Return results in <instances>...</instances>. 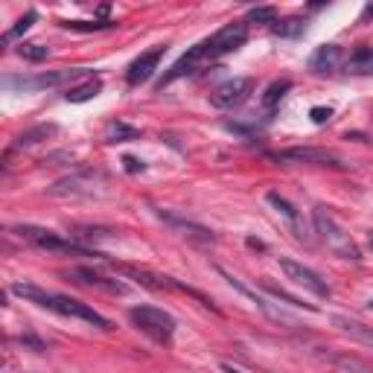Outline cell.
<instances>
[{"label":"cell","instance_id":"cell-24","mask_svg":"<svg viewBox=\"0 0 373 373\" xmlns=\"http://www.w3.org/2000/svg\"><path fill=\"white\" fill-rule=\"evenodd\" d=\"M292 91V82L289 79H277V82H271L268 88H266V93H263V108L266 111H274L280 103H283V96Z\"/></svg>","mask_w":373,"mask_h":373},{"label":"cell","instance_id":"cell-1","mask_svg":"<svg viewBox=\"0 0 373 373\" xmlns=\"http://www.w3.org/2000/svg\"><path fill=\"white\" fill-rule=\"evenodd\" d=\"M12 294H18V298H24L35 306H41L47 312H55V315H65V318H76V321H85L96 329H103V332H111L114 324L100 315L93 306L82 303V301H76V298H67V294H58V292H47L41 286H35V283H27V280H15L12 283Z\"/></svg>","mask_w":373,"mask_h":373},{"label":"cell","instance_id":"cell-20","mask_svg":"<svg viewBox=\"0 0 373 373\" xmlns=\"http://www.w3.org/2000/svg\"><path fill=\"white\" fill-rule=\"evenodd\" d=\"M117 233L111 228H100V225H73L70 228V240L73 242H100V240H114Z\"/></svg>","mask_w":373,"mask_h":373},{"label":"cell","instance_id":"cell-10","mask_svg":"<svg viewBox=\"0 0 373 373\" xmlns=\"http://www.w3.org/2000/svg\"><path fill=\"white\" fill-rule=\"evenodd\" d=\"M155 216L164 222V225H169L172 230H178L184 240H190L192 245H199V248H210V245H216V233L210 230V228H204V225H199V222H190V219H184V216H178V213H166V210H155Z\"/></svg>","mask_w":373,"mask_h":373},{"label":"cell","instance_id":"cell-12","mask_svg":"<svg viewBox=\"0 0 373 373\" xmlns=\"http://www.w3.org/2000/svg\"><path fill=\"white\" fill-rule=\"evenodd\" d=\"M65 277H70L73 283H79V286H88V289H100V292H108V294H129V283L123 280H117V277H108V274L103 271H96L91 266H76L70 268Z\"/></svg>","mask_w":373,"mask_h":373},{"label":"cell","instance_id":"cell-28","mask_svg":"<svg viewBox=\"0 0 373 373\" xmlns=\"http://www.w3.org/2000/svg\"><path fill=\"white\" fill-rule=\"evenodd\" d=\"M62 27L73 32H105V30H114L117 24L114 21H62Z\"/></svg>","mask_w":373,"mask_h":373},{"label":"cell","instance_id":"cell-32","mask_svg":"<svg viewBox=\"0 0 373 373\" xmlns=\"http://www.w3.org/2000/svg\"><path fill=\"white\" fill-rule=\"evenodd\" d=\"M18 341L27 344V347H32L35 353H44V350H47V347H44V341H41V339H35V336H30V332H24V336L18 339Z\"/></svg>","mask_w":373,"mask_h":373},{"label":"cell","instance_id":"cell-5","mask_svg":"<svg viewBox=\"0 0 373 373\" xmlns=\"http://www.w3.org/2000/svg\"><path fill=\"white\" fill-rule=\"evenodd\" d=\"M108 184L105 172L100 169H79L58 178L53 187H47L50 195H62V199H96L103 195V187Z\"/></svg>","mask_w":373,"mask_h":373},{"label":"cell","instance_id":"cell-35","mask_svg":"<svg viewBox=\"0 0 373 373\" xmlns=\"http://www.w3.org/2000/svg\"><path fill=\"white\" fill-rule=\"evenodd\" d=\"M222 370H225V373H242L240 367H233V365H222Z\"/></svg>","mask_w":373,"mask_h":373},{"label":"cell","instance_id":"cell-37","mask_svg":"<svg viewBox=\"0 0 373 373\" xmlns=\"http://www.w3.org/2000/svg\"><path fill=\"white\" fill-rule=\"evenodd\" d=\"M367 309H370V312H373V298H370V301H367Z\"/></svg>","mask_w":373,"mask_h":373},{"label":"cell","instance_id":"cell-4","mask_svg":"<svg viewBox=\"0 0 373 373\" xmlns=\"http://www.w3.org/2000/svg\"><path fill=\"white\" fill-rule=\"evenodd\" d=\"M91 70L85 67H62V70H44V73H35V76H4L0 85L6 91H44V88H65L76 79H82Z\"/></svg>","mask_w":373,"mask_h":373},{"label":"cell","instance_id":"cell-14","mask_svg":"<svg viewBox=\"0 0 373 373\" xmlns=\"http://www.w3.org/2000/svg\"><path fill=\"white\" fill-rule=\"evenodd\" d=\"M344 62H347V53L341 44H321L309 55V70L315 76H329V73L341 70Z\"/></svg>","mask_w":373,"mask_h":373},{"label":"cell","instance_id":"cell-33","mask_svg":"<svg viewBox=\"0 0 373 373\" xmlns=\"http://www.w3.org/2000/svg\"><path fill=\"white\" fill-rule=\"evenodd\" d=\"M123 164H126V172H131V175H137V172H143V169H146V166H143V161L131 158V155H126V158H123Z\"/></svg>","mask_w":373,"mask_h":373},{"label":"cell","instance_id":"cell-11","mask_svg":"<svg viewBox=\"0 0 373 373\" xmlns=\"http://www.w3.org/2000/svg\"><path fill=\"white\" fill-rule=\"evenodd\" d=\"M280 268L286 271V277L289 280H294L298 286H303L306 292H312L315 298H329L332 294V289H329V283L321 277L318 271H312L309 266H303V263H298V260H289V257H280Z\"/></svg>","mask_w":373,"mask_h":373},{"label":"cell","instance_id":"cell-27","mask_svg":"<svg viewBox=\"0 0 373 373\" xmlns=\"http://www.w3.org/2000/svg\"><path fill=\"white\" fill-rule=\"evenodd\" d=\"M263 292H268L271 298H277V301H286L289 306H294V309H306V312H318V306H312V303H303V301H298L294 294H289V292H283L280 286H274V283H263Z\"/></svg>","mask_w":373,"mask_h":373},{"label":"cell","instance_id":"cell-6","mask_svg":"<svg viewBox=\"0 0 373 373\" xmlns=\"http://www.w3.org/2000/svg\"><path fill=\"white\" fill-rule=\"evenodd\" d=\"M129 318H131V324H134L137 329L146 332V336H149L155 344H169L172 336H175V327H178L166 309L149 306V303L131 306V309H129Z\"/></svg>","mask_w":373,"mask_h":373},{"label":"cell","instance_id":"cell-3","mask_svg":"<svg viewBox=\"0 0 373 373\" xmlns=\"http://www.w3.org/2000/svg\"><path fill=\"white\" fill-rule=\"evenodd\" d=\"M312 225H315V233H321V240L327 242V248L336 254V257L350 260V263H362L359 245L353 242L350 233L327 213V207H315V210H312Z\"/></svg>","mask_w":373,"mask_h":373},{"label":"cell","instance_id":"cell-29","mask_svg":"<svg viewBox=\"0 0 373 373\" xmlns=\"http://www.w3.org/2000/svg\"><path fill=\"white\" fill-rule=\"evenodd\" d=\"M248 24H268V27H274V24H277V9H274V6H254V9H248Z\"/></svg>","mask_w":373,"mask_h":373},{"label":"cell","instance_id":"cell-21","mask_svg":"<svg viewBox=\"0 0 373 373\" xmlns=\"http://www.w3.org/2000/svg\"><path fill=\"white\" fill-rule=\"evenodd\" d=\"M321 359H327L329 365H336V367H341V370H350V373H373V367L367 365V362H362V359H356V356H344V353H321Z\"/></svg>","mask_w":373,"mask_h":373},{"label":"cell","instance_id":"cell-13","mask_svg":"<svg viewBox=\"0 0 373 373\" xmlns=\"http://www.w3.org/2000/svg\"><path fill=\"white\" fill-rule=\"evenodd\" d=\"M164 53H166V44H158V47H152V50L140 53V55H137L134 62L126 67V82H129L131 88H137V85L149 82L152 76H155V70H158V65H161Z\"/></svg>","mask_w":373,"mask_h":373},{"label":"cell","instance_id":"cell-22","mask_svg":"<svg viewBox=\"0 0 373 373\" xmlns=\"http://www.w3.org/2000/svg\"><path fill=\"white\" fill-rule=\"evenodd\" d=\"M131 140H140V131H137L134 126H129L123 120L108 123V129H105V143H131Z\"/></svg>","mask_w":373,"mask_h":373},{"label":"cell","instance_id":"cell-9","mask_svg":"<svg viewBox=\"0 0 373 373\" xmlns=\"http://www.w3.org/2000/svg\"><path fill=\"white\" fill-rule=\"evenodd\" d=\"M271 158H274V161H280V164H315V166H336V169L344 166V161L339 158L336 152L315 149V146H294V149H283V152H274Z\"/></svg>","mask_w":373,"mask_h":373},{"label":"cell","instance_id":"cell-26","mask_svg":"<svg viewBox=\"0 0 373 373\" xmlns=\"http://www.w3.org/2000/svg\"><path fill=\"white\" fill-rule=\"evenodd\" d=\"M35 21H38V12H35V9H30L24 18H18V21H15V27H9V30H6V35H4V44L15 41V38H21L24 32H30Z\"/></svg>","mask_w":373,"mask_h":373},{"label":"cell","instance_id":"cell-31","mask_svg":"<svg viewBox=\"0 0 373 373\" xmlns=\"http://www.w3.org/2000/svg\"><path fill=\"white\" fill-rule=\"evenodd\" d=\"M309 117H312V123L315 126H324L329 117H332V108H324V105H315V108H309Z\"/></svg>","mask_w":373,"mask_h":373},{"label":"cell","instance_id":"cell-16","mask_svg":"<svg viewBox=\"0 0 373 373\" xmlns=\"http://www.w3.org/2000/svg\"><path fill=\"white\" fill-rule=\"evenodd\" d=\"M55 134H58L55 123H38V126H32V129L18 134L15 140H12V149H32V146L50 140V137H55Z\"/></svg>","mask_w":373,"mask_h":373},{"label":"cell","instance_id":"cell-19","mask_svg":"<svg viewBox=\"0 0 373 373\" xmlns=\"http://www.w3.org/2000/svg\"><path fill=\"white\" fill-rule=\"evenodd\" d=\"M100 93H103V79H100V76H91L88 82L67 88V91H65V100L79 105V103H88V100H93V96H100Z\"/></svg>","mask_w":373,"mask_h":373},{"label":"cell","instance_id":"cell-34","mask_svg":"<svg viewBox=\"0 0 373 373\" xmlns=\"http://www.w3.org/2000/svg\"><path fill=\"white\" fill-rule=\"evenodd\" d=\"M367 18H373V4L365 6V12H362V21H367Z\"/></svg>","mask_w":373,"mask_h":373},{"label":"cell","instance_id":"cell-36","mask_svg":"<svg viewBox=\"0 0 373 373\" xmlns=\"http://www.w3.org/2000/svg\"><path fill=\"white\" fill-rule=\"evenodd\" d=\"M367 245H370V251H373V233H370V237H367Z\"/></svg>","mask_w":373,"mask_h":373},{"label":"cell","instance_id":"cell-18","mask_svg":"<svg viewBox=\"0 0 373 373\" xmlns=\"http://www.w3.org/2000/svg\"><path fill=\"white\" fill-rule=\"evenodd\" d=\"M344 73L347 76H373V47L362 44L353 50L344 62Z\"/></svg>","mask_w":373,"mask_h":373},{"label":"cell","instance_id":"cell-17","mask_svg":"<svg viewBox=\"0 0 373 373\" xmlns=\"http://www.w3.org/2000/svg\"><path fill=\"white\" fill-rule=\"evenodd\" d=\"M329 321H332V327L341 329L344 336H350L353 341H359V344H365V347L373 350V327H365V324H359V321L347 318V315H332Z\"/></svg>","mask_w":373,"mask_h":373},{"label":"cell","instance_id":"cell-15","mask_svg":"<svg viewBox=\"0 0 373 373\" xmlns=\"http://www.w3.org/2000/svg\"><path fill=\"white\" fill-rule=\"evenodd\" d=\"M216 271H219V274H222V277L228 280V286H233V289H237L240 294H245V298H248V301H251L254 306H257V309L263 312V315H266V318H271V321H280V324H294V321H292V318L286 315V312H280V309H274V306H271V303H268V301L263 298V294H257V292H251V289H248V286H245V283H242L240 277H233V274H230L228 268H222V266H219V268H216Z\"/></svg>","mask_w":373,"mask_h":373},{"label":"cell","instance_id":"cell-8","mask_svg":"<svg viewBox=\"0 0 373 373\" xmlns=\"http://www.w3.org/2000/svg\"><path fill=\"white\" fill-rule=\"evenodd\" d=\"M204 41H207L213 58H222L233 50H240L248 41V21H230L222 30H216L210 38H204Z\"/></svg>","mask_w":373,"mask_h":373},{"label":"cell","instance_id":"cell-25","mask_svg":"<svg viewBox=\"0 0 373 373\" xmlns=\"http://www.w3.org/2000/svg\"><path fill=\"white\" fill-rule=\"evenodd\" d=\"M271 32L277 38H298L306 32V21L303 18H283V21H277L271 27Z\"/></svg>","mask_w":373,"mask_h":373},{"label":"cell","instance_id":"cell-30","mask_svg":"<svg viewBox=\"0 0 373 373\" xmlns=\"http://www.w3.org/2000/svg\"><path fill=\"white\" fill-rule=\"evenodd\" d=\"M18 53H21V58H27V62H47L50 58V47L30 44V41H24L21 47H18Z\"/></svg>","mask_w":373,"mask_h":373},{"label":"cell","instance_id":"cell-2","mask_svg":"<svg viewBox=\"0 0 373 373\" xmlns=\"http://www.w3.org/2000/svg\"><path fill=\"white\" fill-rule=\"evenodd\" d=\"M9 233L15 237H21L24 242L41 248V251H55V254H76V257H103V254H96L79 242H73L70 237H62V233L55 230H47V228H38V225H15L9 228Z\"/></svg>","mask_w":373,"mask_h":373},{"label":"cell","instance_id":"cell-23","mask_svg":"<svg viewBox=\"0 0 373 373\" xmlns=\"http://www.w3.org/2000/svg\"><path fill=\"white\" fill-rule=\"evenodd\" d=\"M266 202H268L274 210H277V213L283 216V219H286V222H289L294 230H301V213L294 210V207H292V204L283 199L280 192H268V195H266Z\"/></svg>","mask_w":373,"mask_h":373},{"label":"cell","instance_id":"cell-7","mask_svg":"<svg viewBox=\"0 0 373 373\" xmlns=\"http://www.w3.org/2000/svg\"><path fill=\"white\" fill-rule=\"evenodd\" d=\"M254 88H257V82H254L251 76H233V79L222 82L210 93V105L219 108V111H233V108H240L242 103L251 100Z\"/></svg>","mask_w":373,"mask_h":373}]
</instances>
